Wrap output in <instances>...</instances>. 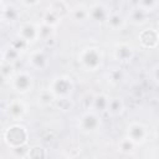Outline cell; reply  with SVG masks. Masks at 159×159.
Here are the masks:
<instances>
[{"mask_svg": "<svg viewBox=\"0 0 159 159\" xmlns=\"http://www.w3.org/2000/svg\"><path fill=\"white\" fill-rule=\"evenodd\" d=\"M78 61L87 71H97L102 65V53L97 47H88L78 53Z\"/></svg>", "mask_w": 159, "mask_h": 159, "instance_id": "obj_1", "label": "cell"}, {"mask_svg": "<svg viewBox=\"0 0 159 159\" xmlns=\"http://www.w3.org/2000/svg\"><path fill=\"white\" fill-rule=\"evenodd\" d=\"M50 91L53 94V97H60L61 99H66V97H68L72 91L71 78L66 76L57 77L56 80H53Z\"/></svg>", "mask_w": 159, "mask_h": 159, "instance_id": "obj_2", "label": "cell"}, {"mask_svg": "<svg viewBox=\"0 0 159 159\" xmlns=\"http://www.w3.org/2000/svg\"><path fill=\"white\" fill-rule=\"evenodd\" d=\"M148 137V130L147 127L143 125L142 123H132L128 127L127 130V138L132 140L134 144H142L147 140Z\"/></svg>", "mask_w": 159, "mask_h": 159, "instance_id": "obj_3", "label": "cell"}, {"mask_svg": "<svg viewBox=\"0 0 159 159\" xmlns=\"http://www.w3.org/2000/svg\"><path fill=\"white\" fill-rule=\"evenodd\" d=\"M12 87L20 92L26 93L32 87V78L27 72H19L12 77Z\"/></svg>", "mask_w": 159, "mask_h": 159, "instance_id": "obj_4", "label": "cell"}, {"mask_svg": "<svg viewBox=\"0 0 159 159\" xmlns=\"http://www.w3.org/2000/svg\"><path fill=\"white\" fill-rule=\"evenodd\" d=\"M19 36L21 37V41H24V42H35L40 37V31L35 25L26 24V25L21 26V29L19 31Z\"/></svg>", "mask_w": 159, "mask_h": 159, "instance_id": "obj_5", "label": "cell"}, {"mask_svg": "<svg viewBox=\"0 0 159 159\" xmlns=\"http://www.w3.org/2000/svg\"><path fill=\"white\" fill-rule=\"evenodd\" d=\"M99 123H101V120H99L98 116L94 112H87L86 114H83L81 117L82 130H86V132L96 130L99 127Z\"/></svg>", "mask_w": 159, "mask_h": 159, "instance_id": "obj_6", "label": "cell"}, {"mask_svg": "<svg viewBox=\"0 0 159 159\" xmlns=\"http://www.w3.org/2000/svg\"><path fill=\"white\" fill-rule=\"evenodd\" d=\"M140 42L149 48H154L158 43V34L154 29H147L140 34Z\"/></svg>", "mask_w": 159, "mask_h": 159, "instance_id": "obj_7", "label": "cell"}, {"mask_svg": "<svg viewBox=\"0 0 159 159\" xmlns=\"http://www.w3.org/2000/svg\"><path fill=\"white\" fill-rule=\"evenodd\" d=\"M114 56L117 60L123 61V62L130 61V58L133 57V48L127 43H120L114 50Z\"/></svg>", "mask_w": 159, "mask_h": 159, "instance_id": "obj_8", "label": "cell"}, {"mask_svg": "<svg viewBox=\"0 0 159 159\" xmlns=\"http://www.w3.org/2000/svg\"><path fill=\"white\" fill-rule=\"evenodd\" d=\"M7 111H9V114H10L15 120H19V118H22L24 113L26 112V107H25V104H24L21 101L15 99V101H12V102L9 104Z\"/></svg>", "mask_w": 159, "mask_h": 159, "instance_id": "obj_9", "label": "cell"}, {"mask_svg": "<svg viewBox=\"0 0 159 159\" xmlns=\"http://www.w3.org/2000/svg\"><path fill=\"white\" fill-rule=\"evenodd\" d=\"M109 12L102 5H94L88 11V17H92L96 21H106Z\"/></svg>", "mask_w": 159, "mask_h": 159, "instance_id": "obj_10", "label": "cell"}, {"mask_svg": "<svg viewBox=\"0 0 159 159\" xmlns=\"http://www.w3.org/2000/svg\"><path fill=\"white\" fill-rule=\"evenodd\" d=\"M107 24L111 29L113 30H119L124 26V19L119 15V14H112V15H108L107 17Z\"/></svg>", "mask_w": 159, "mask_h": 159, "instance_id": "obj_11", "label": "cell"}, {"mask_svg": "<svg viewBox=\"0 0 159 159\" xmlns=\"http://www.w3.org/2000/svg\"><path fill=\"white\" fill-rule=\"evenodd\" d=\"M138 7L144 12H153L158 7V0H139Z\"/></svg>", "mask_w": 159, "mask_h": 159, "instance_id": "obj_12", "label": "cell"}, {"mask_svg": "<svg viewBox=\"0 0 159 159\" xmlns=\"http://www.w3.org/2000/svg\"><path fill=\"white\" fill-rule=\"evenodd\" d=\"M122 102L118 99V98H113V99H108V106H107V109L113 113V114H117L122 111Z\"/></svg>", "mask_w": 159, "mask_h": 159, "instance_id": "obj_13", "label": "cell"}, {"mask_svg": "<svg viewBox=\"0 0 159 159\" xmlns=\"http://www.w3.org/2000/svg\"><path fill=\"white\" fill-rule=\"evenodd\" d=\"M72 12H73V17L76 20H80V21H82L86 17H88V11L83 6H77L76 9H73Z\"/></svg>", "mask_w": 159, "mask_h": 159, "instance_id": "obj_14", "label": "cell"}, {"mask_svg": "<svg viewBox=\"0 0 159 159\" xmlns=\"http://www.w3.org/2000/svg\"><path fill=\"white\" fill-rule=\"evenodd\" d=\"M31 62H32V65L35 66V67H42L43 66V63L46 62V58H45V56L42 55V53H35L32 57H31Z\"/></svg>", "mask_w": 159, "mask_h": 159, "instance_id": "obj_15", "label": "cell"}, {"mask_svg": "<svg viewBox=\"0 0 159 159\" xmlns=\"http://www.w3.org/2000/svg\"><path fill=\"white\" fill-rule=\"evenodd\" d=\"M145 14H147V12H144V11L140 10L139 7H138V9H134V10L132 11V20H133L134 22H142V21L144 20V17H145Z\"/></svg>", "mask_w": 159, "mask_h": 159, "instance_id": "obj_16", "label": "cell"}, {"mask_svg": "<svg viewBox=\"0 0 159 159\" xmlns=\"http://www.w3.org/2000/svg\"><path fill=\"white\" fill-rule=\"evenodd\" d=\"M53 99V94L51 93V91H45L41 93V97H40V101L42 104H50Z\"/></svg>", "mask_w": 159, "mask_h": 159, "instance_id": "obj_17", "label": "cell"}, {"mask_svg": "<svg viewBox=\"0 0 159 159\" xmlns=\"http://www.w3.org/2000/svg\"><path fill=\"white\" fill-rule=\"evenodd\" d=\"M39 1H40V0H22V2H24L25 5H27V6H34V5H36Z\"/></svg>", "mask_w": 159, "mask_h": 159, "instance_id": "obj_18", "label": "cell"}, {"mask_svg": "<svg viewBox=\"0 0 159 159\" xmlns=\"http://www.w3.org/2000/svg\"><path fill=\"white\" fill-rule=\"evenodd\" d=\"M0 15H1V9H0Z\"/></svg>", "mask_w": 159, "mask_h": 159, "instance_id": "obj_19", "label": "cell"}]
</instances>
